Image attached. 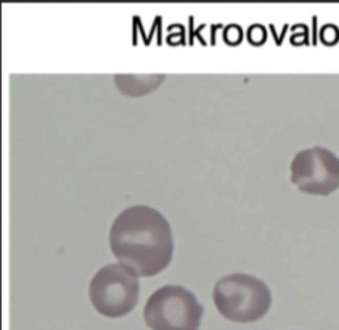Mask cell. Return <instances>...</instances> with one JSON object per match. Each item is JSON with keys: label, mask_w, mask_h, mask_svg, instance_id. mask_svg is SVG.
<instances>
[{"label": "cell", "mask_w": 339, "mask_h": 330, "mask_svg": "<svg viewBox=\"0 0 339 330\" xmlns=\"http://www.w3.org/2000/svg\"><path fill=\"white\" fill-rule=\"evenodd\" d=\"M164 74H114V84L125 97L148 95L164 82Z\"/></svg>", "instance_id": "8992f818"}, {"label": "cell", "mask_w": 339, "mask_h": 330, "mask_svg": "<svg viewBox=\"0 0 339 330\" xmlns=\"http://www.w3.org/2000/svg\"><path fill=\"white\" fill-rule=\"evenodd\" d=\"M248 37H249L251 44H262L265 40V31L262 26L254 25V26H251V29L248 32Z\"/></svg>", "instance_id": "52a82bcc"}, {"label": "cell", "mask_w": 339, "mask_h": 330, "mask_svg": "<svg viewBox=\"0 0 339 330\" xmlns=\"http://www.w3.org/2000/svg\"><path fill=\"white\" fill-rule=\"evenodd\" d=\"M204 310L182 285H164L145 303L143 319L151 330H200Z\"/></svg>", "instance_id": "277c9868"}, {"label": "cell", "mask_w": 339, "mask_h": 330, "mask_svg": "<svg viewBox=\"0 0 339 330\" xmlns=\"http://www.w3.org/2000/svg\"><path fill=\"white\" fill-rule=\"evenodd\" d=\"M225 40L228 44H238L241 40V29L237 25H231L225 31Z\"/></svg>", "instance_id": "ba28073f"}, {"label": "cell", "mask_w": 339, "mask_h": 330, "mask_svg": "<svg viewBox=\"0 0 339 330\" xmlns=\"http://www.w3.org/2000/svg\"><path fill=\"white\" fill-rule=\"evenodd\" d=\"M108 242L114 258L138 277H153L164 271L175 246L166 216L148 204H134L116 216Z\"/></svg>", "instance_id": "6da1fadb"}, {"label": "cell", "mask_w": 339, "mask_h": 330, "mask_svg": "<svg viewBox=\"0 0 339 330\" xmlns=\"http://www.w3.org/2000/svg\"><path fill=\"white\" fill-rule=\"evenodd\" d=\"M138 276L125 264L116 263L103 266L93 274L89 285V298L98 314L111 319L124 317L138 303Z\"/></svg>", "instance_id": "3957f363"}, {"label": "cell", "mask_w": 339, "mask_h": 330, "mask_svg": "<svg viewBox=\"0 0 339 330\" xmlns=\"http://www.w3.org/2000/svg\"><path fill=\"white\" fill-rule=\"evenodd\" d=\"M291 182L307 195L328 197L339 189V158L325 147H310L294 155Z\"/></svg>", "instance_id": "5b68a950"}, {"label": "cell", "mask_w": 339, "mask_h": 330, "mask_svg": "<svg viewBox=\"0 0 339 330\" xmlns=\"http://www.w3.org/2000/svg\"><path fill=\"white\" fill-rule=\"evenodd\" d=\"M213 300L227 321L249 324L261 321L272 306V292L259 277L235 272L216 282Z\"/></svg>", "instance_id": "7a4b0ae2"}]
</instances>
